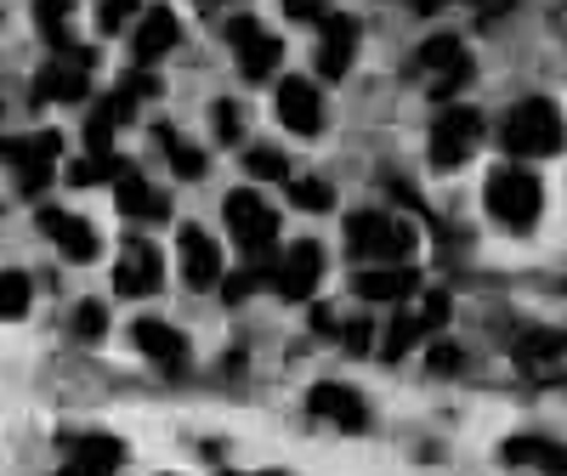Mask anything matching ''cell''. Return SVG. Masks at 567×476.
Listing matches in <instances>:
<instances>
[{"mask_svg":"<svg viewBox=\"0 0 567 476\" xmlns=\"http://www.w3.org/2000/svg\"><path fill=\"white\" fill-rule=\"evenodd\" d=\"M159 142H165V154H171V170H176V176H187V182L205 176V154L194 148V142H182L176 131H159Z\"/></svg>","mask_w":567,"mask_h":476,"instance_id":"4316f807","label":"cell"},{"mask_svg":"<svg viewBox=\"0 0 567 476\" xmlns=\"http://www.w3.org/2000/svg\"><path fill=\"white\" fill-rule=\"evenodd\" d=\"M284 12H290L296 23H323L329 18V0H284Z\"/></svg>","mask_w":567,"mask_h":476,"instance_id":"d590c367","label":"cell"},{"mask_svg":"<svg viewBox=\"0 0 567 476\" xmlns=\"http://www.w3.org/2000/svg\"><path fill=\"white\" fill-rule=\"evenodd\" d=\"M307 408H312L318 420H329V425H341V432H369L363 397H358L352 386H341V380H318L312 397H307Z\"/></svg>","mask_w":567,"mask_h":476,"instance_id":"e0dca14e","label":"cell"},{"mask_svg":"<svg viewBox=\"0 0 567 476\" xmlns=\"http://www.w3.org/2000/svg\"><path fill=\"white\" fill-rule=\"evenodd\" d=\"M136 7H142V0H97V29H103V34H114Z\"/></svg>","mask_w":567,"mask_h":476,"instance_id":"d6a6232c","label":"cell"},{"mask_svg":"<svg viewBox=\"0 0 567 476\" xmlns=\"http://www.w3.org/2000/svg\"><path fill=\"white\" fill-rule=\"evenodd\" d=\"M477 142H483V114H477V108H465V103L443 108V114L432 120V165H437V170L465 165L471 154H477Z\"/></svg>","mask_w":567,"mask_h":476,"instance_id":"9c48e42d","label":"cell"},{"mask_svg":"<svg viewBox=\"0 0 567 476\" xmlns=\"http://www.w3.org/2000/svg\"><path fill=\"white\" fill-rule=\"evenodd\" d=\"M499 142H505V154H516V159L556 154L561 148V114H556V103L550 97H523V103L505 114Z\"/></svg>","mask_w":567,"mask_h":476,"instance_id":"7a4b0ae2","label":"cell"},{"mask_svg":"<svg viewBox=\"0 0 567 476\" xmlns=\"http://www.w3.org/2000/svg\"><path fill=\"white\" fill-rule=\"evenodd\" d=\"M114 290L131 296V301L165 290V256L148 245V238H131V245L120 250V261H114Z\"/></svg>","mask_w":567,"mask_h":476,"instance_id":"8fae6325","label":"cell"},{"mask_svg":"<svg viewBox=\"0 0 567 476\" xmlns=\"http://www.w3.org/2000/svg\"><path fill=\"white\" fill-rule=\"evenodd\" d=\"M114 205L131 221H165L171 216V194H159V187L148 176H136L131 165H120V176H114Z\"/></svg>","mask_w":567,"mask_h":476,"instance_id":"ac0fdd59","label":"cell"},{"mask_svg":"<svg viewBox=\"0 0 567 476\" xmlns=\"http://www.w3.org/2000/svg\"><path fill=\"white\" fill-rule=\"evenodd\" d=\"M114 131H120V114L103 103V108H91V120H85V148L97 154V159H109L114 154Z\"/></svg>","mask_w":567,"mask_h":476,"instance_id":"d4e9b609","label":"cell"},{"mask_svg":"<svg viewBox=\"0 0 567 476\" xmlns=\"http://www.w3.org/2000/svg\"><path fill=\"white\" fill-rule=\"evenodd\" d=\"M420 245V232L403 221V216H386V210H358L347 221V250L374 267V261H409V250Z\"/></svg>","mask_w":567,"mask_h":476,"instance_id":"3957f363","label":"cell"},{"mask_svg":"<svg viewBox=\"0 0 567 476\" xmlns=\"http://www.w3.org/2000/svg\"><path fill=\"white\" fill-rule=\"evenodd\" d=\"M561 352H567V341H561V329H528L523 341H516V363H523V374L534 380V386H561Z\"/></svg>","mask_w":567,"mask_h":476,"instance_id":"5bb4252c","label":"cell"},{"mask_svg":"<svg viewBox=\"0 0 567 476\" xmlns=\"http://www.w3.org/2000/svg\"><path fill=\"white\" fill-rule=\"evenodd\" d=\"M425 363H432V374H443V380H449V374H460V369H465V352H460V346H449V341H437L432 352H425Z\"/></svg>","mask_w":567,"mask_h":476,"instance_id":"836d02e7","label":"cell"},{"mask_svg":"<svg viewBox=\"0 0 567 476\" xmlns=\"http://www.w3.org/2000/svg\"><path fill=\"white\" fill-rule=\"evenodd\" d=\"M358 40H363L358 18L329 12V18L318 23V74H323V80H341V74L352 69V58H358Z\"/></svg>","mask_w":567,"mask_h":476,"instance_id":"4fadbf2b","label":"cell"},{"mask_svg":"<svg viewBox=\"0 0 567 476\" xmlns=\"http://www.w3.org/2000/svg\"><path fill=\"white\" fill-rule=\"evenodd\" d=\"M63 454H69V465H80L91 476H114L125 465V443L120 437H103V432H69L63 437Z\"/></svg>","mask_w":567,"mask_h":476,"instance_id":"44dd1931","label":"cell"},{"mask_svg":"<svg viewBox=\"0 0 567 476\" xmlns=\"http://www.w3.org/2000/svg\"><path fill=\"white\" fill-rule=\"evenodd\" d=\"M0 108H7V97H0Z\"/></svg>","mask_w":567,"mask_h":476,"instance_id":"ab89813d","label":"cell"},{"mask_svg":"<svg viewBox=\"0 0 567 476\" xmlns=\"http://www.w3.org/2000/svg\"><path fill=\"white\" fill-rule=\"evenodd\" d=\"M358 301H409L420 290V272H409L403 261H374L363 272H352Z\"/></svg>","mask_w":567,"mask_h":476,"instance_id":"d6986e66","label":"cell"},{"mask_svg":"<svg viewBox=\"0 0 567 476\" xmlns=\"http://www.w3.org/2000/svg\"><path fill=\"white\" fill-rule=\"evenodd\" d=\"M449 312H454V301H449L443 290H425V296H420V307H403V312L392 318L386 341H381V358H386V363H403L425 335H437V329L449 323Z\"/></svg>","mask_w":567,"mask_h":476,"instance_id":"8992f818","label":"cell"},{"mask_svg":"<svg viewBox=\"0 0 567 476\" xmlns=\"http://www.w3.org/2000/svg\"><path fill=\"white\" fill-rule=\"evenodd\" d=\"M227 40H233V58H239V74H245V80H267V74L284 63L278 34H267L256 18H233V23H227Z\"/></svg>","mask_w":567,"mask_h":476,"instance_id":"7c38bea8","label":"cell"},{"mask_svg":"<svg viewBox=\"0 0 567 476\" xmlns=\"http://www.w3.org/2000/svg\"><path fill=\"white\" fill-rule=\"evenodd\" d=\"M414 12H437V7H449V0H409Z\"/></svg>","mask_w":567,"mask_h":476,"instance_id":"74e56055","label":"cell"},{"mask_svg":"<svg viewBox=\"0 0 567 476\" xmlns=\"http://www.w3.org/2000/svg\"><path fill=\"white\" fill-rule=\"evenodd\" d=\"M499 459L505 465H534L545 476H561V443H545V437H511L499 448Z\"/></svg>","mask_w":567,"mask_h":476,"instance_id":"cb8c5ba5","label":"cell"},{"mask_svg":"<svg viewBox=\"0 0 567 476\" xmlns=\"http://www.w3.org/2000/svg\"><path fill=\"white\" fill-rule=\"evenodd\" d=\"M221 221H227L233 245H239L245 256H256V261L272 256V245H278V216H272V205L256 194V187H233V194L221 199Z\"/></svg>","mask_w":567,"mask_h":476,"instance_id":"277c9868","label":"cell"},{"mask_svg":"<svg viewBox=\"0 0 567 476\" xmlns=\"http://www.w3.org/2000/svg\"><path fill=\"white\" fill-rule=\"evenodd\" d=\"M216 131H221V142H239L245 136V108L239 103H221L216 108Z\"/></svg>","mask_w":567,"mask_h":476,"instance_id":"e575fe53","label":"cell"},{"mask_svg":"<svg viewBox=\"0 0 567 476\" xmlns=\"http://www.w3.org/2000/svg\"><path fill=\"white\" fill-rule=\"evenodd\" d=\"M109 176H120V159L109 154V159H97V154H85L74 170H69V182L74 187H91V182H109Z\"/></svg>","mask_w":567,"mask_h":476,"instance_id":"f546056e","label":"cell"},{"mask_svg":"<svg viewBox=\"0 0 567 476\" xmlns=\"http://www.w3.org/2000/svg\"><path fill=\"white\" fill-rule=\"evenodd\" d=\"M414 74L425 80V91H432L437 103H449L454 91L471 80V52H465V40L454 34H432L420 45V58H414Z\"/></svg>","mask_w":567,"mask_h":476,"instance_id":"52a82bcc","label":"cell"},{"mask_svg":"<svg viewBox=\"0 0 567 476\" xmlns=\"http://www.w3.org/2000/svg\"><path fill=\"white\" fill-rule=\"evenodd\" d=\"M40 232L52 238L69 261H91V256H97V232H91V221L74 216V210H40Z\"/></svg>","mask_w":567,"mask_h":476,"instance_id":"7402d4cb","label":"cell"},{"mask_svg":"<svg viewBox=\"0 0 567 476\" xmlns=\"http://www.w3.org/2000/svg\"><path fill=\"white\" fill-rule=\"evenodd\" d=\"M290 205L296 210H329L336 205V187H329L323 176H296L290 182Z\"/></svg>","mask_w":567,"mask_h":476,"instance_id":"83f0119b","label":"cell"},{"mask_svg":"<svg viewBox=\"0 0 567 476\" xmlns=\"http://www.w3.org/2000/svg\"><path fill=\"white\" fill-rule=\"evenodd\" d=\"M176 256H182V283H187V290H216V278L227 272V267H221V250H216V238L199 232V227H182Z\"/></svg>","mask_w":567,"mask_h":476,"instance_id":"2e32d148","label":"cell"},{"mask_svg":"<svg viewBox=\"0 0 567 476\" xmlns=\"http://www.w3.org/2000/svg\"><path fill=\"white\" fill-rule=\"evenodd\" d=\"M341 341H347L352 352H369V323H347V329H341Z\"/></svg>","mask_w":567,"mask_h":476,"instance_id":"8d00e7d4","label":"cell"},{"mask_svg":"<svg viewBox=\"0 0 567 476\" xmlns=\"http://www.w3.org/2000/svg\"><path fill=\"white\" fill-rule=\"evenodd\" d=\"M58 159H63V136L58 131H29L18 142H7V165H12V182L23 194H45L58 176Z\"/></svg>","mask_w":567,"mask_h":476,"instance_id":"ba28073f","label":"cell"},{"mask_svg":"<svg viewBox=\"0 0 567 476\" xmlns=\"http://www.w3.org/2000/svg\"><path fill=\"white\" fill-rule=\"evenodd\" d=\"M483 199H488V216H494L499 227H511V232H528V227L539 221V205H545L539 176L523 170V165H494Z\"/></svg>","mask_w":567,"mask_h":476,"instance_id":"6da1fadb","label":"cell"},{"mask_svg":"<svg viewBox=\"0 0 567 476\" xmlns=\"http://www.w3.org/2000/svg\"><path fill=\"white\" fill-rule=\"evenodd\" d=\"M69 18H74V0H34V23L45 29V34H52L58 45L69 40L63 29H69Z\"/></svg>","mask_w":567,"mask_h":476,"instance_id":"f1b7e54d","label":"cell"},{"mask_svg":"<svg viewBox=\"0 0 567 476\" xmlns=\"http://www.w3.org/2000/svg\"><path fill=\"white\" fill-rule=\"evenodd\" d=\"M131 341H136V352H148V363H165V369H176L187 358V335L171 329V323H159V318H136Z\"/></svg>","mask_w":567,"mask_h":476,"instance_id":"603a6c76","label":"cell"},{"mask_svg":"<svg viewBox=\"0 0 567 476\" xmlns=\"http://www.w3.org/2000/svg\"><path fill=\"white\" fill-rule=\"evenodd\" d=\"M103 329H109V312H103V301H80V307H74V335H80V341H97Z\"/></svg>","mask_w":567,"mask_h":476,"instance_id":"4dcf8cb0","label":"cell"},{"mask_svg":"<svg viewBox=\"0 0 567 476\" xmlns=\"http://www.w3.org/2000/svg\"><path fill=\"white\" fill-rule=\"evenodd\" d=\"M63 476H91V470H80V465H69V470H63Z\"/></svg>","mask_w":567,"mask_h":476,"instance_id":"f35d334b","label":"cell"},{"mask_svg":"<svg viewBox=\"0 0 567 476\" xmlns=\"http://www.w3.org/2000/svg\"><path fill=\"white\" fill-rule=\"evenodd\" d=\"M91 63H97V52H91V45L63 40L58 58L34 74V103H85V91H91Z\"/></svg>","mask_w":567,"mask_h":476,"instance_id":"5b68a950","label":"cell"},{"mask_svg":"<svg viewBox=\"0 0 567 476\" xmlns=\"http://www.w3.org/2000/svg\"><path fill=\"white\" fill-rule=\"evenodd\" d=\"M318 278H323V250L312 238H296L278 261H267V290H278L284 301H307L318 290Z\"/></svg>","mask_w":567,"mask_h":476,"instance_id":"30bf717a","label":"cell"},{"mask_svg":"<svg viewBox=\"0 0 567 476\" xmlns=\"http://www.w3.org/2000/svg\"><path fill=\"white\" fill-rule=\"evenodd\" d=\"M182 40V23H176V12L171 7H148L142 12V23H136V34H131V52H136V69H154L171 45Z\"/></svg>","mask_w":567,"mask_h":476,"instance_id":"ffe728a7","label":"cell"},{"mask_svg":"<svg viewBox=\"0 0 567 476\" xmlns=\"http://www.w3.org/2000/svg\"><path fill=\"white\" fill-rule=\"evenodd\" d=\"M250 170L267 176V182H290V159L272 154V148H250Z\"/></svg>","mask_w":567,"mask_h":476,"instance_id":"1f68e13d","label":"cell"},{"mask_svg":"<svg viewBox=\"0 0 567 476\" xmlns=\"http://www.w3.org/2000/svg\"><path fill=\"white\" fill-rule=\"evenodd\" d=\"M29 301H34L29 272H0V318H23Z\"/></svg>","mask_w":567,"mask_h":476,"instance_id":"484cf974","label":"cell"},{"mask_svg":"<svg viewBox=\"0 0 567 476\" xmlns=\"http://www.w3.org/2000/svg\"><path fill=\"white\" fill-rule=\"evenodd\" d=\"M278 120L290 125L296 136H318V125H323V91L312 80H301V74H284V85H278Z\"/></svg>","mask_w":567,"mask_h":476,"instance_id":"9a60e30c","label":"cell"},{"mask_svg":"<svg viewBox=\"0 0 567 476\" xmlns=\"http://www.w3.org/2000/svg\"><path fill=\"white\" fill-rule=\"evenodd\" d=\"M227 476H233V470H227Z\"/></svg>","mask_w":567,"mask_h":476,"instance_id":"60d3db41","label":"cell"}]
</instances>
